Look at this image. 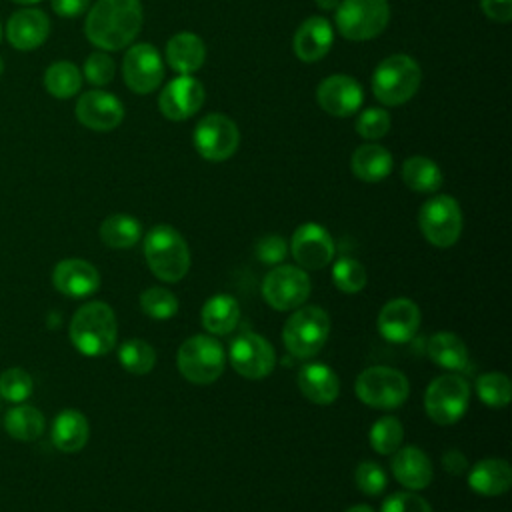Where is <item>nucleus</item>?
Here are the masks:
<instances>
[{"label":"nucleus","mask_w":512,"mask_h":512,"mask_svg":"<svg viewBox=\"0 0 512 512\" xmlns=\"http://www.w3.org/2000/svg\"><path fill=\"white\" fill-rule=\"evenodd\" d=\"M144 22L140 0H96L84 20V34L100 50L130 46Z\"/></svg>","instance_id":"nucleus-1"},{"label":"nucleus","mask_w":512,"mask_h":512,"mask_svg":"<svg viewBox=\"0 0 512 512\" xmlns=\"http://www.w3.org/2000/svg\"><path fill=\"white\" fill-rule=\"evenodd\" d=\"M68 332L78 352L84 356H102L116 344L118 324L114 310L106 302H88L74 312Z\"/></svg>","instance_id":"nucleus-2"},{"label":"nucleus","mask_w":512,"mask_h":512,"mask_svg":"<svg viewBox=\"0 0 512 512\" xmlns=\"http://www.w3.org/2000/svg\"><path fill=\"white\" fill-rule=\"evenodd\" d=\"M420 64L408 54H390L372 72V94L384 106H400L412 100L420 88Z\"/></svg>","instance_id":"nucleus-3"},{"label":"nucleus","mask_w":512,"mask_h":512,"mask_svg":"<svg viewBox=\"0 0 512 512\" xmlns=\"http://www.w3.org/2000/svg\"><path fill=\"white\" fill-rule=\"evenodd\" d=\"M144 258L156 278L164 282H178L190 268V250L182 234L168 226L158 224L144 236Z\"/></svg>","instance_id":"nucleus-4"},{"label":"nucleus","mask_w":512,"mask_h":512,"mask_svg":"<svg viewBox=\"0 0 512 512\" xmlns=\"http://www.w3.org/2000/svg\"><path fill=\"white\" fill-rule=\"evenodd\" d=\"M330 334V318L318 306H298L282 330L284 346L296 358L316 356Z\"/></svg>","instance_id":"nucleus-5"},{"label":"nucleus","mask_w":512,"mask_h":512,"mask_svg":"<svg viewBox=\"0 0 512 512\" xmlns=\"http://www.w3.org/2000/svg\"><path fill=\"white\" fill-rule=\"evenodd\" d=\"M388 22V0H340L336 8V28L352 42H364L380 36Z\"/></svg>","instance_id":"nucleus-6"},{"label":"nucleus","mask_w":512,"mask_h":512,"mask_svg":"<svg viewBox=\"0 0 512 512\" xmlns=\"http://www.w3.org/2000/svg\"><path fill=\"white\" fill-rule=\"evenodd\" d=\"M176 364L180 374L188 382L212 384L222 376L226 356L218 340L204 334H196L180 344Z\"/></svg>","instance_id":"nucleus-7"},{"label":"nucleus","mask_w":512,"mask_h":512,"mask_svg":"<svg viewBox=\"0 0 512 512\" xmlns=\"http://www.w3.org/2000/svg\"><path fill=\"white\" fill-rule=\"evenodd\" d=\"M356 396L378 410H394L408 398L410 386L406 376L390 366H370L356 378Z\"/></svg>","instance_id":"nucleus-8"},{"label":"nucleus","mask_w":512,"mask_h":512,"mask_svg":"<svg viewBox=\"0 0 512 512\" xmlns=\"http://www.w3.org/2000/svg\"><path fill=\"white\" fill-rule=\"evenodd\" d=\"M418 224L424 238L436 248H450L462 232V210L456 198L438 194L426 200L418 212Z\"/></svg>","instance_id":"nucleus-9"},{"label":"nucleus","mask_w":512,"mask_h":512,"mask_svg":"<svg viewBox=\"0 0 512 512\" xmlns=\"http://www.w3.org/2000/svg\"><path fill=\"white\" fill-rule=\"evenodd\" d=\"M470 400V386L460 374H444L434 378L424 394L426 414L440 426L458 422Z\"/></svg>","instance_id":"nucleus-10"},{"label":"nucleus","mask_w":512,"mask_h":512,"mask_svg":"<svg viewBox=\"0 0 512 512\" xmlns=\"http://www.w3.org/2000/svg\"><path fill=\"white\" fill-rule=\"evenodd\" d=\"M192 142L196 152L208 162H224L240 146V130L226 114H206L194 126Z\"/></svg>","instance_id":"nucleus-11"},{"label":"nucleus","mask_w":512,"mask_h":512,"mask_svg":"<svg viewBox=\"0 0 512 512\" xmlns=\"http://www.w3.org/2000/svg\"><path fill=\"white\" fill-rule=\"evenodd\" d=\"M122 78L134 94H150L164 80V60L156 46L140 42L128 46L122 58Z\"/></svg>","instance_id":"nucleus-12"},{"label":"nucleus","mask_w":512,"mask_h":512,"mask_svg":"<svg viewBox=\"0 0 512 512\" xmlns=\"http://www.w3.org/2000/svg\"><path fill=\"white\" fill-rule=\"evenodd\" d=\"M262 296L276 310H294L310 296V278L304 268L274 266L262 282Z\"/></svg>","instance_id":"nucleus-13"},{"label":"nucleus","mask_w":512,"mask_h":512,"mask_svg":"<svg viewBox=\"0 0 512 512\" xmlns=\"http://www.w3.org/2000/svg\"><path fill=\"white\" fill-rule=\"evenodd\" d=\"M230 362L240 376L248 380H262L272 372L276 354L270 342L260 334L242 332L230 344Z\"/></svg>","instance_id":"nucleus-14"},{"label":"nucleus","mask_w":512,"mask_h":512,"mask_svg":"<svg viewBox=\"0 0 512 512\" xmlns=\"http://www.w3.org/2000/svg\"><path fill=\"white\" fill-rule=\"evenodd\" d=\"M318 106L336 118L356 114L364 102V90L354 76L330 74L316 86Z\"/></svg>","instance_id":"nucleus-15"},{"label":"nucleus","mask_w":512,"mask_h":512,"mask_svg":"<svg viewBox=\"0 0 512 512\" xmlns=\"http://www.w3.org/2000/svg\"><path fill=\"white\" fill-rule=\"evenodd\" d=\"M204 98L206 90L200 80L194 76H176L162 88L158 96V108L164 118L182 122L192 118L202 108Z\"/></svg>","instance_id":"nucleus-16"},{"label":"nucleus","mask_w":512,"mask_h":512,"mask_svg":"<svg viewBox=\"0 0 512 512\" xmlns=\"http://www.w3.org/2000/svg\"><path fill=\"white\" fill-rule=\"evenodd\" d=\"M74 114L84 128L94 132H110L122 124L124 106L114 94L96 88L78 96Z\"/></svg>","instance_id":"nucleus-17"},{"label":"nucleus","mask_w":512,"mask_h":512,"mask_svg":"<svg viewBox=\"0 0 512 512\" xmlns=\"http://www.w3.org/2000/svg\"><path fill=\"white\" fill-rule=\"evenodd\" d=\"M290 250L302 268L320 270L334 258V240L324 226L306 222L294 230Z\"/></svg>","instance_id":"nucleus-18"},{"label":"nucleus","mask_w":512,"mask_h":512,"mask_svg":"<svg viewBox=\"0 0 512 512\" xmlns=\"http://www.w3.org/2000/svg\"><path fill=\"white\" fill-rule=\"evenodd\" d=\"M4 34L14 50L32 52L46 42L50 34V18L40 8H20L8 18Z\"/></svg>","instance_id":"nucleus-19"},{"label":"nucleus","mask_w":512,"mask_h":512,"mask_svg":"<svg viewBox=\"0 0 512 512\" xmlns=\"http://www.w3.org/2000/svg\"><path fill=\"white\" fill-rule=\"evenodd\" d=\"M52 284L68 298H86L100 288V274L88 260L66 258L54 266Z\"/></svg>","instance_id":"nucleus-20"},{"label":"nucleus","mask_w":512,"mask_h":512,"mask_svg":"<svg viewBox=\"0 0 512 512\" xmlns=\"http://www.w3.org/2000/svg\"><path fill=\"white\" fill-rule=\"evenodd\" d=\"M420 326V310L408 298L386 302L378 314V332L392 344L408 342Z\"/></svg>","instance_id":"nucleus-21"},{"label":"nucleus","mask_w":512,"mask_h":512,"mask_svg":"<svg viewBox=\"0 0 512 512\" xmlns=\"http://www.w3.org/2000/svg\"><path fill=\"white\" fill-rule=\"evenodd\" d=\"M334 42V28L324 16L306 18L294 32L292 48L298 60L312 64L322 60Z\"/></svg>","instance_id":"nucleus-22"},{"label":"nucleus","mask_w":512,"mask_h":512,"mask_svg":"<svg viewBox=\"0 0 512 512\" xmlns=\"http://www.w3.org/2000/svg\"><path fill=\"white\" fill-rule=\"evenodd\" d=\"M164 56L178 76H192L206 60V44L194 32H178L166 42Z\"/></svg>","instance_id":"nucleus-23"},{"label":"nucleus","mask_w":512,"mask_h":512,"mask_svg":"<svg viewBox=\"0 0 512 512\" xmlns=\"http://www.w3.org/2000/svg\"><path fill=\"white\" fill-rule=\"evenodd\" d=\"M394 478L408 490H422L432 482V462L416 446L398 448L392 456Z\"/></svg>","instance_id":"nucleus-24"},{"label":"nucleus","mask_w":512,"mask_h":512,"mask_svg":"<svg viewBox=\"0 0 512 512\" xmlns=\"http://www.w3.org/2000/svg\"><path fill=\"white\" fill-rule=\"evenodd\" d=\"M300 392L314 404H330L340 394L338 374L326 364H306L298 374Z\"/></svg>","instance_id":"nucleus-25"},{"label":"nucleus","mask_w":512,"mask_h":512,"mask_svg":"<svg viewBox=\"0 0 512 512\" xmlns=\"http://www.w3.org/2000/svg\"><path fill=\"white\" fill-rule=\"evenodd\" d=\"M512 484V468L502 458H484L468 472V486L482 496L504 494Z\"/></svg>","instance_id":"nucleus-26"},{"label":"nucleus","mask_w":512,"mask_h":512,"mask_svg":"<svg viewBox=\"0 0 512 512\" xmlns=\"http://www.w3.org/2000/svg\"><path fill=\"white\" fill-rule=\"evenodd\" d=\"M392 154L380 144H360L350 158L352 174L368 184L382 182L392 172Z\"/></svg>","instance_id":"nucleus-27"},{"label":"nucleus","mask_w":512,"mask_h":512,"mask_svg":"<svg viewBox=\"0 0 512 512\" xmlns=\"http://www.w3.org/2000/svg\"><path fill=\"white\" fill-rule=\"evenodd\" d=\"M90 436V426L88 420L82 412L78 410H62L54 422H52V430H50V438L52 444L60 450V452H78L86 446Z\"/></svg>","instance_id":"nucleus-28"},{"label":"nucleus","mask_w":512,"mask_h":512,"mask_svg":"<svg viewBox=\"0 0 512 512\" xmlns=\"http://www.w3.org/2000/svg\"><path fill=\"white\" fill-rule=\"evenodd\" d=\"M402 180L414 192L432 194L442 186L444 176H442L440 166L432 158L410 156L402 164Z\"/></svg>","instance_id":"nucleus-29"},{"label":"nucleus","mask_w":512,"mask_h":512,"mask_svg":"<svg viewBox=\"0 0 512 512\" xmlns=\"http://www.w3.org/2000/svg\"><path fill=\"white\" fill-rule=\"evenodd\" d=\"M240 320V306L228 294H214L202 306V326L210 334H228Z\"/></svg>","instance_id":"nucleus-30"},{"label":"nucleus","mask_w":512,"mask_h":512,"mask_svg":"<svg viewBox=\"0 0 512 512\" xmlns=\"http://www.w3.org/2000/svg\"><path fill=\"white\" fill-rule=\"evenodd\" d=\"M44 88L56 100H68L82 88V72L70 60H56L44 70Z\"/></svg>","instance_id":"nucleus-31"},{"label":"nucleus","mask_w":512,"mask_h":512,"mask_svg":"<svg viewBox=\"0 0 512 512\" xmlns=\"http://www.w3.org/2000/svg\"><path fill=\"white\" fill-rule=\"evenodd\" d=\"M428 356L446 370H462L468 364V348L452 332H436L428 342Z\"/></svg>","instance_id":"nucleus-32"},{"label":"nucleus","mask_w":512,"mask_h":512,"mask_svg":"<svg viewBox=\"0 0 512 512\" xmlns=\"http://www.w3.org/2000/svg\"><path fill=\"white\" fill-rule=\"evenodd\" d=\"M4 428L18 442H32L44 432V414L30 404H18L6 412Z\"/></svg>","instance_id":"nucleus-33"},{"label":"nucleus","mask_w":512,"mask_h":512,"mask_svg":"<svg viewBox=\"0 0 512 512\" xmlns=\"http://www.w3.org/2000/svg\"><path fill=\"white\" fill-rule=\"evenodd\" d=\"M142 236L140 222L130 214H112L100 224V238L108 248L124 250L134 246Z\"/></svg>","instance_id":"nucleus-34"},{"label":"nucleus","mask_w":512,"mask_h":512,"mask_svg":"<svg viewBox=\"0 0 512 512\" xmlns=\"http://www.w3.org/2000/svg\"><path fill=\"white\" fill-rule=\"evenodd\" d=\"M118 360H120V364L126 372L142 376V374H148L154 368L156 352L148 342L132 338V340H126L120 346Z\"/></svg>","instance_id":"nucleus-35"},{"label":"nucleus","mask_w":512,"mask_h":512,"mask_svg":"<svg viewBox=\"0 0 512 512\" xmlns=\"http://www.w3.org/2000/svg\"><path fill=\"white\" fill-rule=\"evenodd\" d=\"M478 398L490 408H504L510 402L512 384L502 372H486L476 380Z\"/></svg>","instance_id":"nucleus-36"},{"label":"nucleus","mask_w":512,"mask_h":512,"mask_svg":"<svg viewBox=\"0 0 512 512\" xmlns=\"http://www.w3.org/2000/svg\"><path fill=\"white\" fill-rule=\"evenodd\" d=\"M370 444L378 454H394L404 438V428L398 418L382 416L370 428Z\"/></svg>","instance_id":"nucleus-37"},{"label":"nucleus","mask_w":512,"mask_h":512,"mask_svg":"<svg viewBox=\"0 0 512 512\" xmlns=\"http://www.w3.org/2000/svg\"><path fill=\"white\" fill-rule=\"evenodd\" d=\"M368 274L366 268L350 256L338 258L332 266V282L338 290L346 292V294H356L366 286Z\"/></svg>","instance_id":"nucleus-38"},{"label":"nucleus","mask_w":512,"mask_h":512,"mask_svg":"<svg viewBox=\"0 0 512 512\" xmlns=\"http://www.w3.org/2000/svg\"><path fill=\"white\" fill-rule=\"evenodd\" d=\"M140 308L154 320H168L178 312V300L170 290L152 286L140 294Z\"/></svg>","instance_id":"nucleus-39"},{"label":"nucleus","mask_w":512,"mask_h":512,"mask_svg":"<svg viewBox=\"0 0 512 512\" xmlns=\"http://www.w3.org/2000/svg\"><path fill=\"white\" fill-rule=\"evenodd\" d=\"M116 74V66H114V60L112 56L106 52V50H94L92 54L86 56L84 60V66H82V78L100 88V86H106L112 82Z\"/></svg>","instance_id":"nucleus-40"},{"label":"nucleus","mask_w":512,"mask_h":512,"mask_svg":"<svg viewBox=\"0 0 512 512\" xmlns=\"http://www.w3.org/2000/svg\"><path fill=\"white\" fill-rule=\"evenodd\" d=\"M34 382L22 368H8L0 374V398L8 402H24L32 394Z\"/></svg>","instance_id":"nucleus-41"},{"label":"nucleus","mask_w":512,"mask_h":512,"mask_svg":"<svg viewBox=\"0 0 512 512\" xmlns=\"http://www.w3.org/2000/svg\"><path fill=\"white\" fill-rule=\"evenodd\" d=\"M390 114L384 108H364L354 122L356 132L364 140H380L390 132Z\"/></svg>","instance_id":"nucleus-42"},{"label":"nucleus","mask_w":512,"mask_h":512,"mask_svg":"<svg viewBox=\"0 0 512 512\" xmlns=\"http://www.w3.org/2000/svg\"><path fill=\"white\" fill-rule=\"evenodd\" d=\"M354 482L360 492L368 496H376L386 488L388 480L380 464L366 460V462H360L358 468L354 470Z\"/></svg>","instance_id":"nucleus-43"},{"label":"nucleus","mask_w":512,"mask_h":512,"mask_svg":"<svg viewBox=\"0 0 512 512\" xmlns=\"http://www.w3.org/2000/svg\"><path fill=\"white\" fill-rule=\"evenodd\" d=\"M380 512H432V508L414 492H394L384 500Z\"/></svg>","instance_id":"nucleus-44"},{"label":"nucleus","mask_w":512,"mask_h":512,"mask_svg":"<svg viewBox=\"0 0 512 512\" xmlns=\"http://www.w3.org/2000/svg\"><path fill=\"white\" fill-rule=\"evenodd\" d=\"M256 258L264 264H280L286 254H288V244L282 236L278 234H268V236H262L258 242H256Z\"/></svg>","instance_id":"nucleus-45"},{"label":"nucleus","mask_w":512,"mask_h":512,"mask_svg":"<svg viewBox=\"0 0 512 512\" xmlns=\"http://www.w3.org/2000/svg\"><path fill=\"white\" fill-rule=\"evenodd\" d=\"M480 8L494 22L506 24L512 20V0H480Z\"/></svg>","instance_id":"nucleus-46"},{"label":"nucleus","mask_w":512,"mask_h":512,"mask_svg":"<svg viewBox=\"0 0 512 512\" xmlns=\"http://www.w3.org/2000/svg\"><path fill=\"white\" fill-rule=\"evenodd\" d=\"M50 6L60 18H78L90 8V0H50Z\"/></svg>","instance_id":"nucleus-47"},{"label":"nucleus","mask_w":512,"mask_h":512,"mask_svg":"<svg viewBox=\"0 0 512 512\" xmlns=\"http://www.w3.org/2000/svg\"><path fill=\"white\" fill-rule=\"evenodd\" d=\"M442 464H444V468H446L450 474H454V476H460V474H464V472L468 470V460H466V456H464L462 452H458V450H448V452H444Z\"/></svg>","instance_id":"nucleus-48"},{"label":"nucleus","mask_w":512,"mask_h":512,"mask_svg":"<svg viewBox=\"0 0 512 512\" xmlns=\"http://www.w3.org/2000/svg\"><path fill=\"white\" fill-rule=\"evenodd\" d=\"M314 2H316V6H318L320 10H326V12L336 10L338 4H340V0H314Z\"/></svg>","instance_id":"nucleus-49"},{"label":"nucleus","mask_w":512,"mask_h":512,"mask_svg":"<svg viewBox=\"0 0 512 512\" xmlns=\"http://www.w3.org/2000/svg\"><path fill=\"white\" fill-rule=\"evenodd\" d=\"M346 512H374V510L370 506H366V504H356V506L348 508Z\"/></svg>","instance_id":"nucleus-50"},{"label":"nucleus","mask_w":512,"mask_h":512,"mask_svg":"<svg viewBox=\"0 0 512 512\" xmlns=\"http://www.w3.org/2000/svg\"><path fill=\"white\" fill-rule=\"evenodd\" d=\"M16 4H22V6H32V4H38L40 0H12Z\"/></svg>","instance_id":"nucleus-51"},{"label":"nucleus","mask_w":512,"mask_h":512,"mask_svg":"<svg viewBox=\"0 0 512 512\" xmlns=\"http://www.w3.org/2000/svg\"><path fill=\"white\" fill-rule=\"evenodd\" d=\"M4 74V60H2V56H0V76Z\"/></svg>","instance_id":"nucleus-52"},{"label":"nucleus","mask_w":512,"mask_h":512,"mask_svg":"<svg viewBox=\"0 0 512 512\" xmlns=\"http://www.w3.org/2000/svg\"><path fill=\"white\" fill-rule=\"evenodd\" d=\"M2 34H4V30H2V22H0V40H2Z\"/></svg>","instance_id":"nucleus-53"}]
</instances>
